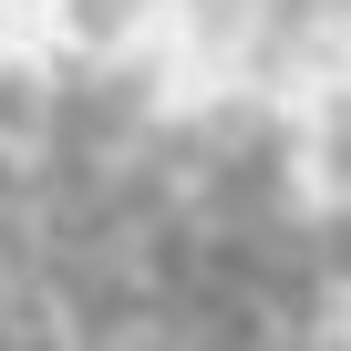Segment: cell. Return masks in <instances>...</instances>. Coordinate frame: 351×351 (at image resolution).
Returning a JSON list of instances; mask_svg holds the SVG:
<instances>
[{"label": "cell", "instance_id": "5", "mask_svg": "<svg viewBox=\"0 0 351 351\" xmlns=\"http://www.w3.org/2000/svg\"><path fill=\"white\" fill-rule=\"evenodd\" d=\"M42 258V217H32V197H0V279H21Z\"/></svg>", "mask_w": 351, "mask_h": 351}, {"label": "cell", "instance_id": "6", "mask_svg": "<svg viewBox=\"0 0 351 351\" xmlns=\"http://www.w3.org/2000/svg\"><path fill=\"white\" fill-rule=\"evenodd\" d=\"M320 11H330V32H351V0H320Z\"/></svg>", "mask_w": 351, "mask_h": 351}, {"label": "cell", "instance_id": "2", "mask_svg": "<svg viewBox=\"0 0 351 351\" xmlns=\"http://www.w3.org/2000/svg\"><path fill=\"white\" fill-rule=\"evenodd\" d=\"M42 124H52V73L0 62V145H42Z\"/></svg>", "mask_w": 351, "mask_h": 351}, {"label": "cell", "instance_id": "4", "mask_svg": "<svg viewBox=\"0 0 351 351\" xmlns=\"http://www.w3.org/2000/svg\"><path fill=\"white\" fill-rule=\"evenodd\" d=\"M310 155H320V186H330V197H351V93H330V114H320Z\"/></svg>", "mask_w": 351, "mask_h": 351}, {"label": "cell", "instance_id": "1", "mask_svg": "<svg viewBox=\"0 0 351 351\" xmlns=\"http://www.w3.org/2000/svg\"><path fill=\"white\" fill-rule=\"evenodd\" d=\"M207 145H217V165H238V176H300V124H289L269 93L207 104Z\"/></svg>", "mask_w": 351, "mask_h": 351}, {"label": "cell", "instance_id": "3", "mask_svg": "<svg viewBox=\"0 0 351 351\" xmlns=\"http://www.w3.org/2000/svg\"><path fill=\"white\" fill-rule=\"evenodd\" d=\"M145 21V0H62V32L93 42V52H124V32Z\"/></svg>", "mask_w": 351, "mask_h": 351}]
</instances>
